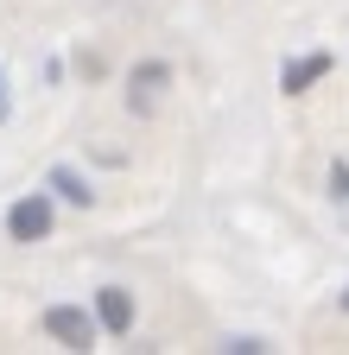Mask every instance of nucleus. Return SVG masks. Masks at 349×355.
Returning a JSON list of instances; mask_svg holds the SVG:
<instances>
[{"label":"nucleus","instance_id":"9","mask_svg":"<svg viewBox=\"0 0 349 355\" xmlns=\"http://www.w3.org/2000/svg\"><path fill=\"white\" fill-rule=\"evenodd\" d=\"M343 311H349V286H343Z\"/></svg>","mask_w":349,"mask_h":355},{"label":"nucleus","instance_id":"5","mask_svg":"<svg viewBox=\"0 0 349 355\" xmlns=\"http://www.w3.org/2000/svg\"><path fill=\"white\" fill-rule=\"evenodd\" d=\"M171 83V64H140L134 70V83H127V108H134V114H146L153 102H159V89Z\"/></svg>","mask_w":349,"mask_h":355},{"label":"nucleus","instance_id":"2","mask_svg":"<svg viewBox=\"0 0 349 355\" xmlns=\"http://www.w3.org/2000/svg\"><path fill=\"white\" fill-rule=\"evenodd\" d=\"M7 235H13V241H45V235H51V197H45V191L19 197V203L7 209Z\"/></svg>","mask_w":349,"mask_h":355},{"label":"nucleus","instance_id":"7","mask_svg":"<svg viewBox=\"0 0 349 355\" xmlns=\"http://www.w3.org/2000/svg\"><path fill=\"white\" fill-rule=\"evenodd\" d=\"M330 191L349 203V159H337V165H330Z\"/></svg>","mask_w":349,"mask_h":355},{"label":"nucleus","instance_id":"3","mask_svg":"<svg viewBox=\"0 0 349 355\" xmlns=\"http://www.w3.org/2000/svg\"><path fill=\"white\" fill-rule=\"evenodd\" d=\"M96 324L108 336H127V330H134V292H127V286H102L96 292Z\"/></svg>","mask_w":349,"mask_h":355},{"label":"nucleus","instance_id":"1","mask_svg":"<svg viewBox=\"0 0 349 355\" xmlns=\"http://www.w3.org/2000/svg\"><path fill=\"white\" fill-rule=\"evenodd\" d=\"M96 318H90V311H83V304H51L45 311V336H58L64 349H96Z\"/></svg>","mask_w":349,"mask_h":355},{"label":"nucleus","instance_id":"4","mask_svg":"<svg viewBox=\"0 0 349 355\" xmlns=\"http://www.w3.org/2000/svg\"><path fill=\"white\" fill-rule=\"evenodd\" d=\"M330 51H312V58H292V64H280V89H286V96H305V89H312V83H324L330 76Z\"/></svg>","mask_w":349,"mask_h":355},{"label":"nucleus","instance_id":"6","mask_svg":"<svg viewBox=\"0 0 349 355\" xmlns=\"http://www.w3.org/2000/svg\"><path fill=\"white\" fill-rule=\"evenodd\" d=\"M45 191H51V197H64V203H76V209H90V203H96V191H90V178H83L76 165H51V178H45Z\"/></svg>","mask_w":349,"mask_h":355},{"label":"nucleus","instance_id":"8","mask_svg":"<svg viewBox=\"0 0 349 355\" xmlns=\"http://www.w3.org/2000/svg\"><path fill=\"white\" fill-rule=\"evenodd\" d=\"M13 114V96H7V76H0V121Z\"/></svg>","mask_w":349,"mask_h":355}]
</instances>
